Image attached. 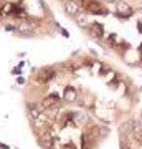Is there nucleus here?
Here are the masks:
<instances>
[{
    "mask_svg": "<svg viewBox=\"0 0 142 149\" xmlns=\"http://www.w3.org/2000/svg\"><path fill=\"white\" fill-rule=\"evenodd\" d=\"M121 149H127V148H126V146H122V148H121Z\"/></svg>",
    "mask_w": 142,
    "mask_h": 149,
    "instance_id": "nucleus-11",
    "label": "nucleus"
},
{
    "mask_svg": "<svg viewBox=\"0 0 142 149\" xmlns=\"http://www.w3.org/2000/svg\"><path fill=\"white\" fill-rule=\"evenodd\" d=\"M63 98H64V101L74 103L76 100H78V91L74 90L73 86H66V88H64V95H63Z\"/></svg>",
    "mask_w": 142,
    "mask_h": 149,
    "instance_id": "nucleus-8",
    "label": "nucleus"
},
{
    "mask_svg": "<svg viewBox=\"0 0 142 149\" xmlns=\"http://www.w3.org/2000/svg\"><path fill=\"white\" fill-rule=\"evenodd\" d=\"M83 8L86 13H93V15H106L107 13L106 7L101 3L99 0H86L83 3Z\"/></svg>",
    "mask_w": 142,
    "mask_h": 149,
    "instance_id": "nucleus-2",
    "label": "nucleus"
},
{
    "mask_svg": "<svg viewBox=\"0 0 142 149\" xmlns=\"http://www.w3.org/2000/svg\"><path fill=\"white\" fill-rule=\"evenodd\" d=\"M55 76H56V70L53 68V66H42L40 70H37V74H35V78H37L38 83H50L51 80H55Z\"/></svg>",
    "mask_w": 142,
    "mask_h": 149,
    "instance_id": "nucleus-1",
    "label": "nucleus"
},
{
    "mask_svg": "<svg viewBox=\"0 0 142 149\" xmlns=\"http://www.w3.org/2000/svg\"><path fill=\"white\" fill-rule=\"evenodd\" d=\"M63 10L68 17L74 18L81 12V5H79L78 2H74V0H63Z\"/></svg>",
    "mask_w": 142,
    "mask_h": 149,
    "instance_id": "nucleus-3",
    "label": "nucleus"
},
{
    "mask_svg": "<svg viewBox=\"0 0 142 149\" xmlns=\"http://www.w3.org/2000/svg\"><path fill=\"white\" fill-rule=\"evenodd\" d=\"M42 106H43V109L60 106V98H58L56 95H50V96H46V98H45V100L42 101Z\"/></svg>",
    "mask_w": 142,
    "mask_h": 149,
    "instance_id": "nucleus-7",
    "label": "nucleus"
},
{
    "mask_svg": "<svg viewBox=\"0 0 142 149\" xmlns=\"http://www.w3.org/2000/svg\"><path fill=\"white\" fill-rule=\"evenodd\" d=\"M26 111H28V118H30L32 121H35L45 109H43L42 104H37V103H26Z\"/></svg>",
    "mask_w": 142,
    "mask_h": 149,
    "instance_id": "nucleus-5",
    "label": "nucleus"
},
{
    "mask_svg": "<svg viewBox=\"0 0 142 149\" xmlns=\"http://www.w3.org/2000/svg\"><path fill=\"white\" fill-rule=\"evenodd\" d=\"M74 22H76V25H78L79 28H83V30H86V28L91 25L89 18H88V13L86 12H79L78 15L74 17Z\"/></svg>",
    "mask_w": 142,
    "mask_h": 149,
    "instance_id": "nucleus-6",
    "label": "nucleus"
},
{
    "mask_svg": "<svg viewBox=\"0 0 142 149\" xmlns=\"http://www.w3.org/2000/svg\"><path fill=\"white\" fill-rule=\"evenodd\" d=\"M0 148H2V149H8V146H5V144H0Z\"/></svg>",
    "mask_w": 142,
    "mask_h": 149,
    "instance_id": "nucleus-10",
    "label": "nucleus"
},
{
    "mask_svg": "<svg viewBox=\"0 0 142 149\" xmlns=\"http://www.w3.org/2000/svg\"><path fill=\"white\" fill-rule=\"evenodd\" d=\"M117 12H119V15H121L122 18H129V17L134 13V10H132L127 3H119V5H117Z\"/></svg>",
    "mask_w": 142,
    "mask_h": 149,
    "instance_id": "nucleus-9",
    "label": "nucleus"
},
{
    "mask_svg": "<svg viewBox=\"0 0 142 149\" xmlns=\"http://www.w3.org/2000/svg\"><path fill=\"white\" fill-rule=\"evenodd\" d=\"M86 32L89 33L91 37L94 38V40H101V38H104V37H106L104 27L101 25L99 22H91V25L86 28Z\"/></svg>",
    "mask_w": 142,
    "mask_h": 149,
    "instance_id": "nucleus-4",
    "label": "nucleus"
}]
</instances>
